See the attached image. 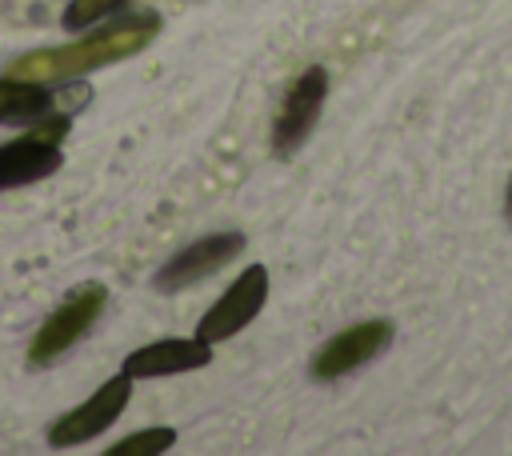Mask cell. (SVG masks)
Masks as SVG:
<instances>
[{
  "label": "cell",
  "mask_w": 512,
  "mask_h": 456,
  "mask_svg": "<svg viewBox=\"0 0 512 456\" xmlns=\"http://www.w3.org/2000/svg\"><path fill=\"white\" fill-rule=\"evenodd\" d=\"M160 12H128L112 24H104L100 32L76 40V44H60V48H36L24 52L8 64V76L20 80H40V84H56V80H72L84 76L92 68L128 60L136 52H144L156 36H160Z\"/></svg>",
  "instance_id": "cell-1"
},
{
  "label": "cell",
  "mask_w": 512,
  "mask_h": 456,
  "mask_svg": "<svg viewBox=\"0 0 512 456\" xmlns=\"http://www.w3.org/2000/svg\"><path fill=\"white\" fill-rule=\"evenodd\" d=\"M72 116L68 112H44L40 120H32V128L8 144H0V188H20V184H36L48 180L60 164V140L68 136Z\"/></svg>",
  "instance_id": "cell-2"
},
{
  "label": "cell",
  "mask_w": 512,
  "mask_h": 456,
  "mask_svg": "<svg viewBox=\"0 0 512 456\" xmlns=\"http://www.w3.org/2000/svg\"><path fill=\"white\" fill-rule=\"evenodd\" d=\"M108 308V288L104 284H80V288H72L64 300H60V308H52V316L40 324V332L32 336V344H28V364L32 368H44V364H52L56 356H64L96 320H100V312Z\"/></svg>",
  "instance_id": "cell-3"
},
{
  "label": "cell",
  "mask_w": 512,
  "mask_h": 456,
  "mask_svg": "<svg viewBox=\"0 0 512 456\" xmlns=\"http://www.w3.org/2000/svg\"><path fill=\"white\" fill-rule=\"evenodd\" d=\"M324 100H328V72L324 68H304L288 84V92L280 100V112L272 120V152L276 156H292L312 136Z\"/></svg>",
  "instance_id": "cell-4"
},
{
  "label": "cell",
  "mask_w": 512,
  "mask_h": 456,
  "mask_svg": "<svg viewBox=\"0 0 512 456\" xmlns=\"http://www.w3.org/2000/svg\"><path fill=\"white\" fill-rule=\"evenodd\" d=\"M264 300H268V268H264V264H248V268L224 288V296L200 316L196 336L208 340V344L236 336L240 328H248V324L260 316Z\"/></svg>",
  "instance_id": "cell-5"
},
{
  "label": "cell",
  "mask_w": 512,
  "mask_h": 456,
  "mask_svg": "<svg viewBox=\"0 0 512 456\" xmlns=\"http://www.w3.org/2000/svg\"><path fill=\"white\" fill-rule=\"evenodd\" d=\"M128 396H132V376H128V372L104 380L84 404H76V408H68L64 416L52 420L48 444H52V448H72V444H84V440L100 436V432L124 412Z\"/></svg>",
  "instance_id": "cell-6"
},
{
  "label": "cell",
  "mask_w": 512,
  "mask_h": 456,
  "mask_svg": "<svg viewBox=\"0 0 512 456\" xmlns=\"http://www.w3.org/2000/svg\"><path fill=\"white\" fill-rule=\"evenodd\" d=\"M244 248V232H212V236H200L192 240L188 248H180L156 276H152V288L156 292H180V288H192L200 284L204 276L220 272L224 264H232Z\"/></svg>",
  "instance_id": "cell-7"
},
{
  "label": "cell",
  "mask_w": 512,
  "mask_h": 456,
  "mask_svg": "<svg viewBox=\"0 0 512 456\" xmlns=\"http://www.w3.org/2000/svg\"><path fill=\"white\" fill-rule=\"evenodd\" d=\"M392 336H396L392 320H364V324H352V328L336 332L332 340H324V344L316 348L308 372H312L316 380H336V376H344V372H352V368L376 360V356L392 344Z\"/></svg>",
  "instance_id": "cell-8"
},
{
  "label": "cell",
  "mask_w": 512,
  "mask_h": 456,
  "mask_svg": "<svg viewBox=\"0 0 512 456\" xmlns=\"http://www.w3.org/2000/svg\"><path fill=\"white\" fill-rule=\"evenodd\" d=\"M212 364V344L200 340V336H164V340H152L136 352L124 356V368L132 380H144V376H176V372H192V368H204Z\"/></svg>",
  "instance_id": "cell-9"
},
{
  "label": "cell",
  "mask_w": 512,
  "mask_h": 456,
  "mask_svg": "<svg viewBox=\"0 0 512 456\" xmlns=\"http://www.w3.org/2000/svg\"><path fill=\"white\" fill-rule=\"evenodd\" d=\"M56 92L40 80H20V76H0V120L8 124H32L44 112H52Z\"/></svg>",
  "instance_id": "cell-10"
},
{
  "label": "cell",
  "mask_w": 512,
  "mask_h": 456,
  "mask_svg": "<svg viewBox=\"0 0 512 456\" xmlns=\"http://www.w3.org/2000/svg\"><path fill=\"white\" fill-rule=\"evenodd\" d=\"M176 444V432L172 428H144V432H132L124 440H116L108 448V456H160Z\"/></svg>",
  "instance_id": "cell-11"
},
{
  "label": "cell",
  "mask_w": 512,
  "mask_h": 456,
  "mask_svg": "<svg viewBox=\"0 0 512 456\" xmlns=\"http://www.w3.org/2000/svg\"><path fill=\"white\" fill-rule=\"evenodd\" d=\"M124 4H132V0H68L60 24H64L68 32H80V28H88L92 20H100V16H108V12L124 8Z\"/></svg>",
  "instance_id": "cell-12"
},
{
  "label": "cell",
  "mask_w": 512,
  "mask_h": 456,
  "mask_svg": "<svg viewBox=\"0 0 512 456\" xmlns=\"http://www.w3.org/2000/svg\"><path fill=\"white\" fill-rule=\"evenodd\" d=\"M504 212H508V220H512V180H508V196H504Z\"/></svg>",
  "instance_id": "cell-13"
}]
</instances>
